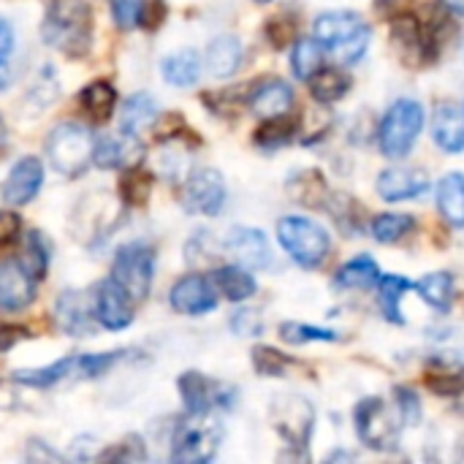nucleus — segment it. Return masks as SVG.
Returning <instances> with one entry per match:
<instances>
[{
  "label": "nucleus",
  "instance_id": "nucleus-1",
  "mask_svg": "<svg viewBox=\"0 0 464 464\" xmlns=\"http://www.w3.org/2000/svg\"><path fill=\"white\" fill-rule=\"evenodd\" d=\"M41 41L68 57H84L92 44V14L84 0H52L41 19Z\"/></svg>",
  "mask_w": 464,
  "mask_h": 464
},
{
  "label": "nucleus",
  "instance_id": "nucleus-2",
  "mask_svg": "<svg viewBox=\"0 0 464 464\" xmlns=\"http://www.w3.org/2000/svg\"><path fill=\"white\" fill-rule=\"evenodd\" d=\"M313 38L343 65L359 63L370 46V24L356 11H326L313 24Z\"/></svg>",
  "mask_w": 464,
  "mask_h": 464
},
{
  "label": "nucleus",
  "instance_id": "nucleus-3",
  "mask_svg": "<svg viewBox=\"0 0 464 464\" xmlns=\"http://www.w3.org/2000/svg\"><path fill=\"white\" fill-rule=\"evenodd\" d=\"M277 239L283 250L302 266V269H318L329 253H332V239L324 226H318L310 218L302 215H285L277 223Z\"/></svg>",
  "mask_w": 464,
  "mask_h": 464
},
{
  "label": "nucleus",
  "instance_id": "nucleus-4",
  "mask_svg": "<svg viewBox=\"0 0 464 464\" xmlns=\"http://www.w3.org/2000/svg\"><path fill=\"white\" fill-rule=\"evenodd\" d=\"M424 117L427 114L419 101H413V98L394 101L381 120V130H378L381 152L392 160L405 158L416 147V141L424 130Z\"/></svg>",
  "mask_w": 464,
  "mask_h": 464
},
{
  "label": "nucleus",
  "instance_id": "nucleus-5",
  "mask_svg": "<svg viewBox=\"0 0 464 464\" xmlns=\"http://www.w3.org/2000/svg\"><path fill=\"white\" fill-rule=\"evenodd\" d=\"M92 133L79 122H60L46 136V160L63 177H79L92 163Z\"/></svg>",
  "mask_w": 464,
  "mask_h": 464
},
{
  "label": "nucleus",
  "instance_id": "nucleus-6",
  "mask_svg": "<svg viewBox=\"0 0 464 464\" xmlns=\"http://www.w3.org/2000/svg\"><path fill=\"white\" fill-rule=\"evenodd\" d=\"M133 302H144L150 296L155 280V250L150 245L133 242L122 245L114 253L111 275H109Z\"/></svg>",
  "mask_w": 464,
  "mask_h": 464
},
{
  "label": "nucleus",
  "instance_id": "nucleus-7",
  "mask_svg": "<svg viewBox=\"0 0 464 464\" xmlns=\"http://www.w3.org/2000/svg\"><path fill=\"white\" fill-rule=\"evenodd\" d=\"M220 427L209 419V413H196L190 421L179 424L171 440V459L182 464L209 462L220 449Z\"/></svg>",
  "mask_w": 464,
  "mask_h": 464
},
{
  "label": "nucleus",
  "instance_id": "nucleus-8",
  "mask_svg": "<svg viewBox=\"0 0 464 464\" xmlns=\"http://www.w3.org/2000/svg\"><path fill=\"white\" fill-rule=\"evenodd\" d=\"M353 427L359 440L372 451H394L400 438V419L389 413V408L378 397H367L353 411Z\"/></svg>",
  "mask_w": 464,
  "mask_h": 464
},
{
  "label": "nucleus",
  "instance_id": "nucleus-9",
  "mask_svg": "<svg viewBox=\"0 0 464 464\" xmlns=\"http://www.w3.org/2000/svg\"><path fill=\"white\" fill-rule=\"evenodd\" d=\"M269 419L277 435L288 446L302 449V451L307 449L313 430H315V408L304 397H296V394L277 397L269 408Z\"/></svg>",
  "mask_w": 464,
  "mask_h": 464
},
{
  "label": "nucleus",
  "instance_id": "nucleus-10",
  "mask_svg": "<svg viewBox=\"0 0 464 464\" xmlns=\"http://www.w3.org/2000/svg\"><path fill=\"white\" fill-rule=\"evenodd\" d=\"M228 198L226 190V179L218 169H196L190 171L185 188H182V207L190 215H204V218H215L223 212V204Z\"/></svg>",
  "mask_w": 464,
  "mask_h": 464
},
{
  "label": "nucleus",
  "instance_id": "nucleus-11",
  "mask_svg": "<svg viewBox=\"0 0 464 464\" xmlns=\"http://www.w3.org/2000/svg\"><path fill=\"white\" fill-rule=\"evenodd\" d=\"M179 397L185 402L188 416L196 413H212L215 408H231L237 402V392L226 383H218L212 378H207L204 372L188 370L179 375L177 381Z\"/></svg>",
  "mask_w": 464,
  "mask_h": 464
},
{
  "label": "nucleus",
  "instance_id": "nucleus-12",
  "mask_svg": "<svg viewBox=\"0 0 464 464\" xmlns=\"http://www.w3.org/2000/svg\"><path fill=\"white\" fill-rule=\"evenodd\" d=\"M169 304L179 315H207L218 307V288L209 277L193 272L171 285Z\"/></svg>",
  "mask_w": 464,
  "mask_h": 464
},
{
  "label": "nucleus",
  "instance_id": "nucleus-13",
  "mask_svg": "<svg viewBox=\"0 0 464 464\" xmlns=\"http://www.w3.org/2000/svg\"><path fill=\"white\" fill-rule=\"evenodd\" d=\"M133 299L109 277L92 294V315L95 324L109 332H122L133 324Z\"/></svg>",
  "mask_w": 464,
  "mask_h": 464
},
{
  "label": "nucleus",
  "instance_id": "nucleus-14",
  "mask_svg": "<svg viewBox=\"0 0 464 464\" xmlns=\"http://www.w3.org/2000/svg\"><path fill=\"white\" fill-rule=\"evenodd\" d=\"M226 253L245 269H266L272 264V247L264 231L237 226L226 237Z\"/></svg>",
  "mask_w": 464,
  "mask_h": 464
},
{
  "label": "nucleus",
  "instance_id": "nucleus-15",
  "mask_svg": "<svg viewBox=\"0 0 464 464\" xmlns=\"http://www.w3.org/2000/svg\"><path fill=\"white\" fill-rule=\"evenodd\" d=\"M44 185V163L33 155L16 160L3 182V201L8 207H24L30 204Z\"/></svg>",
  "mask_w": 464,
  "mask_h": 464
},
{
  "label": "nucleus",
  "instance_id": "nucleus-16",
  "mask_svg": "<svg viewBox=\"0 0 464 464\" xmlns=\"http://www.w3.org/2000/svg\"><path fill=\"white\" fill-rule=\"evenodd\" d=\"M430 190V174L416 166H392L378 174V193L383 201H408Z\"/></svg>",
  "mask_w": 464,
  "mask_h": 464
},
{
  "label": "nucleus",
  "instance_id": "nucleus-17",
  "mask_svg": "<svg viewBox=\"0 0 464 464\" xmlns=\"http://www.w3.org/2000/svg\"><path fill=\"white\" fill-rule=\"evenodd\" d=\"M35 299V280L22 266V261L8 258L0 264V310L19 313Z\"/></svg>",
  "mask_w": 464,
  "mask_h": 464
},
{
  "label": "nucleus",
  "instance_id": "nucleus-18",
  "mask_svg": "<svg viewBox=\"0 0 464 464\" xmlns=\"http://www.w3.org/2000/svg\"><path fill=\"white\" fill-rule=\"evenodd\" d=\"M54 321L60 326V332L71 334V337H90L95 329V315H92V304L84 302V296L79 291H63L54 302Z\"/></svg>",
  "mask_w": 464,
  "mask_h": 464
},
{
  "label": "nucleus",
  "instance_id": "nucleus-19",
  "mask_svg": "<svg viewBox=\"0 0 464 464\" xmlns=\"http://www.w3.org/2000/svg\"><path fill=\"white\" fill-rule=\"evenodd\" d=\"M247 106L256 117L269 120L294 109V87L285 79H264L247 95Z\"/></svg>",
  "mask_w": 464,
  "mask_h": 464
},
{
  "label": "nucleus",
  "instance_id": "nucleus-20",
  "mask_svg": "<svg viewBox=\"0 0 464 464\" xmlns=\"http://www.w3.org/2000/svg\"><path fill=\"white\" fill-rule=\"evenodd\" d=\"M392 41L400 52V57L411 65L427 63V41H424V24L419 16L400 11L392 19Z\"/></svg>",
  "mask_w": 464,
  "mask_h": 464
},
{
  "label": "nucleus",
  "instance_id": "nucleus-21",
  "mask_svg": "<svg viewBox=\"0 0 464 464\" xmlns=\"http://www.w3.org/2000/svg\"><path fill=\"white\" fill-rule=\"evenodd\" d=\"M141 155H144L141 139L128 136V133H122L120 139L103 136L92 147V163L98 169H130V166H139Z\"/></svg>",
  "mask_w": 464,
  "mask_h": 464
},
{
  "label": "nucleus",
  "instance_id": "nucleus-22",
  "mask_svg": "<svg viewBox=\"0 0 464 464\" xmlns=\"http://www.w3.org/2000/svg\"><path fill=\"white\" fill-rule=\"evenodd\" d=\"M432 139L443 152L464 150V109L454 101H440L432 117Z\"/></svg>",
  "mask_w": 464,
  "mask_h": 464
},
{
  "label": "nucleus",
  "instance_id": "nucleus-23",
  "mask_svg": "<svg viewBox=\"0 0 464 464\" xmlns=\"http://www.w3.org/2000/svg\"><path fill=\"white\" fill-rule=\"evenodd\" d=\"M204 65H207L209 76L231 79L242 65V41L231 33L212 38L207 46V54H204Z\"/></svg>",
  "mask_w": 464,
  "mask_h": 464
},
{
  "label": "nucleus",
  "instance_id": "nucleus-24",
  "mask_svg": "<svg viewBox=\"0 0 464 464\" xmlns=\"http://www.w3.org/2000/svg\"><path fill=\"white\" fill-rule=\"evenodd\" d=\"M155 120H158L155 98L147 92H136V95L125 98V103L120 109V133L141 139L147 130H152Z\"/></svg>",
  "mask_w": 464,
  "mask_h": 464
},
{
  "label": "nucleus",
  "instance_id": "nucleus-25",
  "mask_svg": "<svg viewBox=\"0 0 464 464\" xmlns=\"http://www.w3.org/2000/svg\"><path fill=\"white\" fill-rule=\"evenodd\" d=\"M378 280H381V269H378L375 258L356 256L337 269V275L332 277V285L340 291H364V288H375Z\"/></svg>",
  "mask_w": 464,
  "mask_h": 464
},
{
  "label": "nucleus",
  "instance_id": "nucleus-26",
  "mask_svg": "<svg viewBox=\"0 0 464 464\" xmlns=\"http://www.w3.org/2000/svg\"><path fill=\"white\" fill-rule=\"evenodd\" d=\"M68 378H82L79 372V356H65L49 367H41V370H16L14 372V381L22 383V386H30V389H52Z\"/></svg>",
  "mask_w": 464,
  "mask_h": 464
},
{
  "label": "nucleus",
  "instance_id": "nucleus-27",
  "mask_svg": "<svg viewBox=\"0 0 464 464\" xmlns=\"http://www.w3.org/2000/svg\"><path fill=\"white\" fill-rule=\"evenodd\" d=\"M288 196H291L296 204L315 209V207H326V201H329V188H326V179H324L321 171H315V169H302V171H296V174L288 179Z\"/></svg>",
  "mask_w": 464,
  "mask_h": 464
},
{
  "label": "nucleus",
  "instance_id": "nucleus-28",
  "mask_svg": "<svg viewBox=\"0 0 464 464\" xmlns=\"http://www.w3.org/2000/svg\"><path fill=\"white\" fill-rule=\"evenodd\" d=\"M212 283L215 288L228 299V302H247L250 296H256L258 285H256V277L239 266V264H228V266H220L212 272Z\"/></svg>",
  "mask_w": 464,
  "mask_h": 464
},
{
  "label": "nucleus",
  "instance_id": "nucleus-29",
  "mask_svg": "<svg viewBox=\"0 0 464 464\" xmlns=\"http://www.w3.org/2000/svg\"><path fill=\"white\" fill-rule=\"evenodd\" d=\"M438 209L451 228H464V174L451 171L438 182Z\"/></svg>",
  "mask_w": 464,
  "mask_h": 464
},
{
  "label": "nucleus",
  "instance_id": "nucleus-30",
  "mask_svg": "<svg viewBox=\"0 0 464 464\" xmlns=\"http://www.w3.org/2000/svg\"><path fill=\"white\" fill-rule=\"evenodd\" d=\"M160 73L171 87H193L201 76V57L193 49H179L160 63Z\"/></svg>",
  "mask_w": 464,
  "mask_h": 464
},
{
  "label": "nucleus",
  "instance_id": "nucleus-31",
  "mask_svg": "<svg viewBox=\"0 0 464 464\" xmlns=\"http://www.w3.org/2000/svg\"><path fill=\"white\" fill-rule=\"evenodd\" d=\"M419 296L435 307L438 313H449L454 307V299H457V285H454V275L451 272H430L424 275L416 285Z\"/></svg>",
  "mask_w": 464,
  "mask_h": 464
},
{
  "label": "nucleus",
  "instance_id": "nucleus-32",
  "mask_svg": "<svg viewBox=\"0 0 464 464\" xmlns=\"http://www.w3.org/2000/svg\"><path fill=\"white\" fill-rule=\"evenodd\" d=\"M375 288H378V304H381L383 318L389 324H405L402 299L408 291H413V283L408 277H400V275H381Z\"/></svg>",
  "mask_w": 464,
  "mask_h": 464
},
{
  "label": "nucleus",
  "instance_id": "nucleus-33",
  "mask_svg": "<svg viewBox=\"0 0 464 464\" xmlns=\"http://www.w3.org/2000/svg\"><path fill=\"white\" fill-rule=\"evenodd\" d=\"M310 92L318 103H334L340 98L348 95V90L353 87L351 73H345L343 68H318L310 79Z\"/></svg>",
  "mask_w": 464,
  "mask_h": 464
},
{
  "label": "nucleus",
  "instance_id": "nucleus-34",
  "mask_svg": "<svg viewBox=\"0 0 464 464\" xmlns=\"http://www.w3.org/2000/svg\"><path fill=\"white\" fill-rule=\"evenodd\" d=\"M79 101H82L84 114H87L92 122H106V120L111 117L114 106H117V90H114L111 82L95 79V82H90V84L82 90Z\"/></svg>",
  "mask_w": 464,
  "mask_h": 464
},
{
  "label": "nucleus",
  "instance_id": "nucleus-35",
  "mask_svg": "<svg viewBox=\"0 0 464 464\" xmlns=\"http://www.w3.org/2000/svg\"><path fill=\"white\" fill-rule=\"evenodd\" d=\"M49 258H52V247H49V239L44 237V231L33 228L24 234V247H22V266L30 272V277L38 283L46 277V269H49Z\"/></svg>",
  "mask_w": 464,
  "mask_h": 464
},
{
  "label": "nucleus",
  "instance_id": "nucleus-36",
  "mask_svg": "<svg viewBox=\"0 0 464 464\" xmlns=\"http://www.w3.org/2000/svg\"><path fill=\"white\" fill-rule=\"evenodd\" d=\"M299 130V120L288 114H280V117H269L261 122V128L256 130V144L264 147V150H277V147H285L294 141Z\"/></svg>",
  "mask_w": 464,
  "mask_h": 464
},
{
  "label": "nucleus",
  "instance_id": "nucleus-37",
  "mask_svg": "<svg viewBox=\"0 0 464 464\" xmlns=\"http://www.w3.org/2000/svg\"><path fill=\"white\" fill-rule=\"evenodd\" d=\"M152 185H155V177L152 171L141 169V166H130L122 179H120V198L122 204L128 207H144L152 196Z\"/></svg>",
  "mask_w": 464,
  "mask_h": 464
},
{
  "label": "nucleus",
  "instance_id": "nucleus-38",
  "mask_svg": "<svg viewBox=\"0 0 464 464\" xmlns=\"http://www.w3.org/2000/svg\"><path fill=\"white\" fill-rule=\"evenodd\" d=\"M416 220L411 215H400V212H383L378 218L370 220V234L381 242V245H394L402 237H408L413 231Z\"/></svg>",
  "mask_w": 464,
  "mask_h": 464
},
{
  "label": "nucleus",
  "instance_id": "nucleus-39",
  "mask_svg": "<svg viewBox=\"0 0 464 464\" xmlns=\"http://www.w3.org/2000/svg\"><path fill=\"white\" fill-rule=\"evenodd\" d=\"M324 65V46L315 38H299L291 52V71L296 79L307 82Z\"/></svg>",
  "mask_w": 464,
  "mask_h": 464
},
{
  "label": "nucleus",
  "instance_id": "nucleus-40",
  "mask_svg": "<svg viewBox=\"0 0 464 464\" xmlns=\"http://www.w3.org/2000/svg\"><path fill=\"white\" fill-rule=\"evenodd\" d=\"M60 95V82H57V73H54V65H44L35 76V82L30 84L27 90V98L24 103L33 106L35 111H44L49 109Z\"/></svg>",
  "mask_w": 464,
  "mask_h": 464
},
{
  "label": "nucleus",
  "instance_id": "nucleus-41",
  "mask_svg": "<svg viewBox=\"0 0 464 464\" xmlns=\"http://www.w3.org/2000/svg\"><path fill=\"white\" fill-rule=\"evenodd\" d=\"M280 337L291 345H307V343H337V332L299 324V321H285L280 324Z\"/></svg>",
  "mask_w": 464,
  "mask_h": 464
},
{
  "label": "nucleus",
  "instance_id": "nucleus-42",
  "mask_svg": "<svg viewBox=\"0 0 464 464\" xmlns=\"http://www.w3.org/2000/svg\"><path fill=\"white\" fill-rule=\"evenodd\" d=\"M291 364H294L291 356H285V353H280V351H275L269 345H256L253 348V367H256V372L261 378H280V375H285V370Z\"/></svg>",
  "mask_w": 464,
  "mask_h": 464
},
{
  "label": "nucleus",
  "instance_id": "nucleus-43",
  "mask_svg": "<svg viewBox=\"0 0 464 464\" xmlns=\"http://www.w3.org/2000/svg\"><path fill=\"white\" fill-rule=\"evenodd\" d=\"M394 408H397V419L402 427H416L421 421V400L413 389L408 386H397L394 389Z\"/></svg>",
  "mask_w": 464,
  "mask_h": 464
},
{
  "label": "nucleus",
  "instance_id": "nucleus-44",
  "mask_svg": "<svg viewBox=\"0 0 464 464\" xmlns=\"http://www.w3.org/2000/svg\"><path fill=\"white\" fill-rule=\"evenodd\" d=\"M144 3H147V0H109L114 24H117L120 30H133V27H139V24H141V14H144Z\"/></svg>",
  "mask_w": 464,
  "mask_h": 464
},
{
  "label": "nucleus",
  "instance_id": "nucleus-45",
  "mask_svg": "<svg viewBox=\"0 0 464 464\" xmlns=\"http://www.w3.org/2000/svg\"><path fill=\"white\" fill-rule=\"evenodd\" d=\"M294 35H296V22L288 14L275 16V19L266 22V38H269V44L275 49H285L294 41Z\"/></svg>",
  "mask_w": 464,
  "mask_h": 464
},
{
  "label": "nucleus",
  "instance_id": "nucleus-46",
  "mask_svg": "<svg viewBox=\"0 0 464 464\" xmlns=\"http://www.w3.org/2000/svg\"><path fill=\"white\" fill-rule=\"evenodd\" d=\"M103 459H109V462H144L147 459V451H144L141 438L139 435H130L122 443H117V449L106 451Z\"/></svg>",
  "mask_w": 464,
  "mask_h": 464
},
{
  "label": "nucleus",
  "instance_id": "nucleus-47",
  "mask_svg": "<svg viewBox=\"0 0 464 464\" xmlns=\"http://www.w3.org/2000/svg\"><path fill=\"white\" fill-rule=\"evenodd\" d=\"M231 329L239 337H258L264 332V321H261L258 310H237L231 318Z\"/></svg>",
  "mask_w": 464,
  "mask_h": 464
},
{
  "label": "nucleus",
  "instance_id": "nucleus-48",
  "mask_svg": "<svg viewBox=\"0 0 464 464\" xmlns=\"http://www.w3.org/2000/svg\"><path fill=\"white\" fill-rule=\"evenodd\" d=\"M22 234V218L11 209H0V247H8Z\"/></svg>",
  "mask_w": 464,
  "mask_h": 464
},
{
  "label": "nucleus",
  "instance_id": "nucleus-49",
  "mask_svg": "<svg viewBox=\"0 0 464 464\" xmlns=\"http://www.w3.org/2000/svg\"><path fill=\"white\" fill-rule=\"evenodd\" d=\"M14 46H16V35H14V27L5 16H0V63H8L11 54H14Z\"/></svg>",
  "mask_w": 464,
  "mask_h": 464
},
{
  "label": "nucleus",
  "instance_id": "nucleus-50",
  "mask_svg": "<svg viewBox=\"0 0 464 464\" xmlns=\"http://www.w3.org/2000/svg\"><path fill=\"white\" fill-rule=\"evenodd\" d=\"M27 337V329L24 326H16V324H0V351H8L14 348L19 340Z\"/></svg>",
  "mask_w": 464,
  "mask_h": 464
},
{
  "label": "nucleus",
  "instance_id": "nucleus-51",
  "mask_svg": "<svg viewBox=\"0 0 464 464\" xmlns=\"http://www.w3.org/2000/svg\"><path fill=\"white\" fill-rule=\"evenodd\" d=\"M11 82H14L11 68H8L5 63H0V92H3V90H8V87H11Z\"/></svg>",
  "mask_w": 464,
  "mask_h": 464
},
{
  "label": "nucleus",
  "instance_id": "nucleus-52",
  "mask_svg": "<svg viewBox=\"0 0 464 464\" xmlns=\"http://www.w3.org/2000/svg\"><path fill=\"white\" fill-rule=\"evenodd\" d=\"M8 147V128H5V120H3V114H0V152Z\"/></svg>",
  "mask_w": 464,
  "mask_h": 464
},
{
  "label": "nucleus",
  "instance_id": "nucleus-53",
  "mask_svg": "<svg viewBox=\"0 0 464 464\" xmlns=\"http://www.w3.org/2000/svg\"><path fill=\"white\" fill-rule=\"evenodd\" d=\"M443 5L454 14H462L464 16V0H443Z\"/></svg>",
  "mask_w": 464,
  "mask_h": 464
},
{
  "label": "nucleus",
  "instance_id": "nucleus-54",
  "mask_svg": "<svg viewBox=\"0 0 464 464\" xmlns=\"http://www.w3.org/2000/svg\"><path fill=\"white\" fill-rule=\"evenodd\" d=\"M256 3H272V0H256Z\"/></svg>",
  "mask_w": 464,
  "mask_h": 464
}]
</instances>
